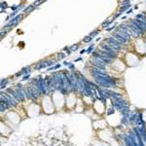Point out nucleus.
Masks as SVG:
<instances>
[{
    "mask_svg": "<svg viewBox=\"0 0 146 146\" xmlns=\"http://www.w3.org/2000/svg\"><path fill=\"white\" fill-rule=\"evenodd\" d=\"M103 43L107 44V45H109V46L112 48V49H114L115 51H120V48H121V43L118 42L117 40L115 39L114 37H110V38H108L106 39L105 41H103Z\"/></svg>",
    "mask_w": 146,
    "mask_h": 146,
    "instance_id": "obj_1",
    "label": "nucleus"
},
{
    "mask_svg": "<svg viewBox=\"0 0 146 146\" xmlns=\"http://www.w3.org/2000/svg\"><path fill=\"white\" fill-rule=\"evenodd\" d=\"M21 19H22V15H18L17 17H15L11 20L9 22H8L7 25L4 26V28H7V27H12V26H14V25H18L19 21H21Z\"/></svg>",
    "mask_w": 146,
    "mask_h": 146,
    "instance_id": "obj_2",
    "label": "nucleus"
},
{
    "mask_svg": "<svg viewBox=\"0 0 146 146\" xmlns=\"http://www.w3.org/2000/svg\"><path fill=\"white\" fill-rule=\"evenodd\" d=\"M100 49H101V50H103V51H106V52H108L109 54H112V55H114V56L117 57V55H116L117 51H115L114 49H112L109 45H107L105 43H103V45H101V46L100 47Z\"/></svg>",
    "mask_w": 146,
    "mask_h": 146,
    "instance_id": "obj_3",
    "label": "nucleus"
},
{
    "mask_svg": "<svg viewBox=\"0 0 146 146\" xmlns=\"http://www.w3.org/2000/svg\"><path fill=\"white\" fill-rule=\"evenodd\" d=\"M112 37H114L115 39L117 40L118 42L121 43V44H126V43L128 42V40L126 39V38H124L123 36H121L119 33H117V32H114L113 35H112Z\"/></svg>",
    "mask_w": 146,
    "mask_h": 146,
    "instance_id": "obj_4",
    "label": "nucleus"
},
{
    "mask_svg": "<svg viewBox=\"0 0 146 146\" xmlns=\"http://www.w3.org/2000/svg\"><path fill=\"white\" fill-rule=\"evenodd\" d=\"M116 32H117V33H119V34H120L121 36H123L124 38H126L127 40H130V38H131V35H130L129 33H127L125 30H123V29H121V28H118Z\"/></svg>",
    "mask_w": 146,
    "mask_h": 146,
    "instance_id": "obj_5",
    "label": "nucleus"
},
{
    "mask_svg": "<svg viewBox=\"0 0 146 146\" xmlns=\"http://www.w3.org/2000/svg\"><path fill=\"white\" fill-rule=\"evenodd\" d=\"M35 9V5H31V6H28V7L25 9V13H29V12H31Z\"/></svg>",
    "mask_w": 146,
    "mask_h": 146,
    "instance_id": "obj_6",
    "label": "nucleus"
},
{
    "mask_svg": "<svg viewBox=\"0 0 146 146\" xmlns=\"http://www.w3.org/2000/svg\"><path fill=\"white\" fill-rule=\"evenodd\" d=\"M130 7H131L130 4H129V5H124V6H122V7L120 8V11H119V12H120V13H123V12H125V11L128 10Z\"/></svg>",
    "mask_w": 146,
    "mask_h": 146,
    "instance_id": "obj_7",
    "label": "nucleus"
},
{
    "mask_svg": "<svg viewBox=\"0 0 146 146\" xmlns=\"http://www.w3.org/2000/svg\"><path fill=\"white\" fill-rule=\"evenodd\" d=\"M92 40H93V37H92L91 35H90V36H86L85 38H84V42L88 43V42H91Z\"/></svg>",
    "mask_w": 146,
    "mask_h": 146,
    "instance_id": "obj_8",
    "label": "nucleus"
},
{
    "mask_svg": "<svg viewBox=\"0 0 146 146\" xmlns=\"http://www.w3.org/2000/svg\"><path fill=\"white\" fill-rule=\"evenodd\" d=\"M136 19H137V20H140V21H146V18L143 15H137V16H136Z\"/></svg>",
    "mask_w": 146,
    "mask_h": 146,
    "instance_id": "obj_9",
    "label": "nucleus"
},
{
    "mask_svg": "<svg viewBox=\"0 0 146 146\" xmlns=\"http://www.w3.org/2000/svg\"><path fill=\"white\" fill-rule=\"evenodd\" d=\"M93 50H94V45H91V46L88 48V50H87V53L91 54L92 52H93Z\"/></svg>",
    "mask_w": 146,
    "mask_h": 146,
    "instance_id": "obj_10",
    "label": "nucleus"
},
{
    "mask_svg": "<svg viewBox=\"0 0 146 146\" xmlns=\"http://www.w3.org/2000/svg\"><path fill=\"white\" fill-rule=\"evenodd\" d=\"M130 4V0H124L121 3V6H124V5H129Z\"/></svg>",
    "mask_w": 146,
    "mask_h": 146,
    "instance_id": "obj_11",
    "label": "nucleus"
},
{
    "mask_svg": "<svg viewBox=\"0 0 146 146\" xmlns=\"http://www.w3.org/2000/svg\"><path fill=\"white\" fill-rule=\"evenodd\" d=\"M64 57H65V55H64V54H62V53H61V54H59V55H57V59H59V60H60V59H63Z\"/></svg>",
    "mask_w": 146,
    "mask_h": 146,
    "instance_id": "obj_12",
    "label": "nucleus"
},
{
    "mask_svg": "<svg viewBox=\"0 0 146 146\" xmlns=\"http://www.w3.org/2000/svg\"><path fill=\"white\" fill-rule=\"evenodd\" d=\"M111 22H112V21H107V22H104L103 25H102V26H103V27H107L108 25H110Z\"/></svg>",
    "mask_w": 146,
    "mask_h": 146,
    "instance_id": "obj_13",
    "label": "nucleus"
},
{
    "mask_svg": "<svg viewBox=\"0 0 146 146\" xmlns=\"http://www.w3.org/2000/svg\"><path fill=\"white\" fill-rule=\"evenodd\" d=\"M77 49H78V46H77V45H73V46L70 48V50L71 51H76Z\"/></svg>",
    "mask_w": 146,
    "mask_h": 146,
    "instance_id": "obj_14",
    "label": "nucleus"
},
{
    "mask_svg": "<svg viewBox=\"0 0 146 146\" xmlns=\"http://www.w3.org/2000/svg\"><path fill=\"white\" fill-rule=\"evenodd\" d=\"M97 34H98V30H96V31H94L93 33L91 34V36H92V37H95V36L97 35Z\"/></svg>",
    "mask_w": 146,
    "mask_h": 146,
    "instance_id": "obj_15",
    "label": "nucleus"
},
{
    "mask_svg": "<svg viewBox=\"0 0 146 146\" xmlns=\"http://www.w3.org/2000/svg\"><path fill=\"white\" fill-rule=\"evenodd\" d=\"M44 1H46V0H37V1H36V3H34L33 4V5H38V4H40L41 3V2H44Z\"/></svg>",
    "mask_w": 146,
    "mask_h": 146,
    "instance_id": "obj_16",
    "label": "nucleus"
},
{
    "mask_svg": "<svg viewBox=\"0 0 146 146\" xmlns=\"http://www.w3.org/2000/svg\"><path fill=\"white\" fill-rule=\"evenodd\" d=\"M1 8H2V9H6V8H7L6 3H1Z\"/></svg>",
    "mask_w": 146,
    "mask_h": 146,
    "instance_id": "obj_17",
    "label": "nucleus"
},
{
    "mask_svg": "<svg viewBox=\"0 0 146 146\" xmlns=\"http://www.w3.org/2000/svg\"><path fill=\"white\" fill-rule=\"evenodd\" d=\"M18 6H16V5H14V6H12V7H11V9H12V10H14V11H16V10H18Z\"/></svg>",
    "mask_w": 146,
    "mask_h": 146,
    "instance_id": "obj_18",
    "label": "nucleus"
},
{
    "mask_svg": "<svg viewBox=\"0 0 146 146\" xmlns=\"http://www.w3.org/2000/svg\"><path fill=\"white\" fill-rule=\"evenodd\" d=\"M115 27V25H113V26H111V27H108V28H107V31H110V30H112V29L114 28Z\"/></svg>",
    "mask_w": 146,
    "mask_h": 146,
    "instance_id": "obj_19",
    "label": "nucleus"
},
{
    "mask_svg": "<svg viewBox=\"0 0 146 146\" xmlns=\"http://www.w3.org/2000/svg\"><path fill=\"white\" fill-rule=\"evenodd\" d=\"M85 52H86L85 50H82V51H81V52H80V54H81V55H82V54H84V53H85Z\"/></svg>",
    "mask_w": 146,
    "mask_h": 146,
    "instance_id": "obj_20",
    "label": "nucleus"
},
{
    "mask_svg": "<svg viewBox=\"0 0 146 146\" xmlns=\"http://www.w3.org/2000/svg\"><path fill=\"white\" fill-rule=\"evenodd\" d=\"M132 9H131V10H128V14H129V13H132Z\"/></svg>",
    "mask_w": 146,
    "mask_h": 146,
    "instance_id": "obj_21",
    "label": "nucleus"
}]
</instances>
